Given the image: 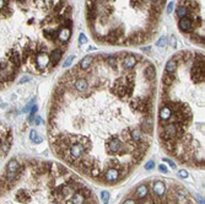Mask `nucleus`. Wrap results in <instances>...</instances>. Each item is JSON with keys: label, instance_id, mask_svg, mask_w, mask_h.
<instances>
[{"label": "nucleus", "instance_id": "obj_1", "mask_svg": "<svg viewBox=\"0 0 205 204\" xmlns=\"http://www.w3.org/2000/svg\"><path fill=\"white\" fill-rule=\"evenodd\" d=\"M157 98L156 69L145 58L86 55L53 87L47 109L50 148L91 180L119 183L151 145Z\"/></svg>", "mask_w": 205, "mask_h": 204}, {"label": "nucleus", "instance_id": "obj_3", "mask_svg": "<svg viewBox=\"0 0 205 204\" xmlns=\"http://www.w3.org/2000/svg\"><path fill=\"white\" fill-rule=\"evenodd\" d=\"M159 138L181 164L205 167V54L181 52L166 63L157 101Z\"/></svg>", "mask_w": 205, "mask_h": 204}, {"label": "nucleus", "instance_id": "obj_10", "mask_svg": "<svg viewBox=\"0 0 205 204\" xmlns=\"http://www.w3.org/2000/svg\"><path fill=\"white\" fill-rule=\"evenodd\" d=\"M165 39H166L165 37H162V38H161V41L159 42V46H163V44H165Z\"/></svg>", "mask_w": 205, "mask_h": 204}, {"label": "nucleus", "instance_id": "obj_11", "mask_svg": "<svg viewBox=\"0 0 205 204\" xmlns=\"http://www.w3.org/2000/svg\"><path fill=\"white\" fill-rule=\"evenodd\" d=\"M160 170H161L162 172H167V169H166V166H163V165H160Z\"/></svg>", "mask_w": 205, "mask_h": 204}, {"label": "nucleus", "instance_id": "obj_5", "mask_svg": "<svg viewBox=\"0 0 205 204\" xmlns=\"http://www.w3.org/2000/svg\"><path fill=\"white\" fill-rule=\"evenodd\" d=\"M176 15L189 21L187 35L193 42L205 46V0H178Z\"/></svg>", "mask_w": 205, "mask_h": 204}, {"label": "nucleus", "instance_id": "obj_8", "mask_svg": "<svg viewBox=\"0 0 205 204\" xmlns=\"http://www.w3.org/2000/svg\"><path fill=\"white\" fill-rule=\"evenodd\" d=\"M179 176H181V177H187L188 173H187L186 171H181V172H179Z\"/></svg>", "mask_w": 205, "mask_h": 204}, {"label": "nucleus", "instance_id": "obj_2", "mask_svg": "<svg viewBox=\"0 0 205 204\" xmlns=\"http://www.w3.org/2000/svg\"><path fill=\"white\" fill-rule=\"evenodd\" d=\"M71 35L68 0H1V91L21 74L55 69Z\"/></svg>", "mask_w": 205, "mask_h": 204}, {"label": "nucleus", "instance_id": "obj_4", "mask_svg": "<svg viewBox=\"0 0 205 204\" xmlns=\"http://www.w3.org/2000/svg\"><path fill=\"white\" fill-rule=\"evenodd\" d=\"M166 0H86V22L97 42L139 46L156 35Z\"/></svg>", "mask_w": 205, "mask_h": 204}, {"label": "nucleus", "instance_id": "obj_12", "mask_svg": "<svg viewBox=\"0 0 205 204\" xmlns=\"http://www.w3.org/2000/svg\"><path fill=\"white\" fill-rule=\"evenodd\" d=\"M172 10H173V5H172V4H170V5H168V7H167V11H168V13H171Z\"/></svg>", "mask_w": 205, "mask_h": 204}, {"label": "nucleus", "instance_id": "obj_7", "mask_svg": "<svg viewBox=\"0 0 205 204\" xmlns=\"http://www.w3.org/2000/svg\"><path fill=\"white\" fill-rule=\"evenodd\" d=\"M79 39H80V43H85V42H86V37H85V36H84L83 33H81V35H80Z\"/></svg>", "mask_w": 205, "mask_h": 204}, {"label": "nucleus", "instance_id": "obj_6", "mask_svg": "<svg viewBox=\"0 0 205 204\" xmlns=\"http://www.w3.org/2000/svg\"><path fill=\"white\" fill-rule=\"evenodd\" d=\"M102 200H103L105 204L108 202V193H107V192H103V193H102Z\"/></svg>", "mask_w": 205, "mask_h": 204}, {"label": "nucleus", "instance_id": "obj_13", "mask_svg": "<svg viewBox=\"0 0 205 204\" xmlns=\"http://www.w3.org/2000/svg\"><path fill=\"white\" fill-rule=\"evenodd\" d=\"M171 42H172V46H176V39H175V37H171Z\"/></svg>", "mask_w": 205, "mask_h": 204}, {"label": "nucleus", "instance_id": "obj_9", "mask_svg": "<svg viewBox=\"0 0 205 204\" xmlns=\"http://www.w3.org/2000/svg\"><path fill=\"white\" fill-rule=\"evenodd\" d=\"M145 167H146V170L152 169V167H153V162H152V161H151V162H149V164H146V166H145Z\"/></svg>", "mask_w": 205, "mask_h": 204}]
</instances>
